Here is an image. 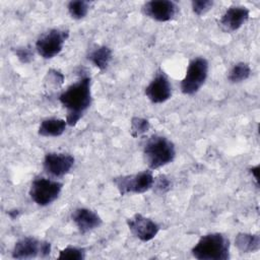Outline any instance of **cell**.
Wrapping results in <instances>:
<instances>
[{"instance_id": "obj_1", "label": "cell", "mask_w": 260, "mask_h": 260, "mask_svg": "<svg viewBox=\"0 0 260 260\" xmlns=\"http://www.w3.org/2000/svg\"><path fill=\"white\" fill-rule=\"evenodd\" d=\"M59 101L67 110V125H76L91 104L90 77L84 76L79 81L71 84L60 94Z\"/></svg>"}, {"instance_id": "obj_2", "label": "cell", "mask_w": 260, "mask_h": 260, "mask_svg": "<svg viewBox=\"0 0 260 260\" xmlns=\"http://www.w3.org/2000/svg\"><path fill=\"white\" fill-rule=\"evenodd\" d=\"M191 253L198 260H226L230 258V241L219 233L208 234L199 239Z\"/></svg>"}, {"instance_id": "obj_3", "label": "cell", "mask_w": 260, "mask_h": 260, "mask_svg": "<svg viewBox=\"0 0 260 260\" xmlns=\"http://www.w3.org/2000/svg\"><path fill=\"white\" fill-rule=\"evenodd\" d=\"M143 155L147 166L151 170H155L174 160L176 155L175 145L167 137L154 135L146 141Z\"/></svg>"}, {"instance_id": "obj_4", "label": "cell", "mask_w": 260, "mask_h": 260, "mask_svg": "<svg viewBox=\"0 0 260 260\" xmlns=\"http://www.w3.org/2000/svg\"><path fill=\"white\" fill-rule=\"evenodd\" d=\"M208 74V62L203 57L190 61L185 77L181 81V90L185 94H194L203 85Z\"/></svg>"}, {"instance_id": "obj_5", "label": "cell", "mask_w": 260, "mask_h": 260, "mask_svg": "<svg viewBox=\"0 0 260 260\" xmlns=\"http://www.w3.org/2000/svg\"><path fill=\"white\" fill-rule=\"evenodd\" d=\"M114 183L121 195L140 194L153 186L154 178L150 171L140 172L134 175H126L115 178Z\"/></svg>"}, {"instance_id": "obj_6", "label": "cell", "mask_w": 260, "mask_h": 260, "mask_svg": "<svg viewBox=\"0 0 260 260\" xmlns=\"http://www.w3.org/2000/svg\"><path fill=\"white\" fill-rule=\"evenodd\" d=\"M62 186V183L58 181L38 178L31 183L29 195L38 205L47 206L58 198L61 193Z\"/></svg>"}, {"instance_id": "obj_7", "label": "cell", "mask_w": 260, "mask_h": 260, "mask_svg": "<svg viewBox=\"0 0 260 260\" xmlns=\"http://www.w3.org/2000/svg\"><path fill=\"white\" fill-rule=\"evenodd\" d=\"M67 38V30H61L58 28L50 29L38 39L36 43V49L39 55H41L43 58L51 59L62 51Z\"/></svg>"}, {"instance_id": "obj_8", "label": "cell", "mask_w": 260, "mask_h": 260, "mask_svg": "<svg viewBox=\"0 0 260 260\" xmlns=\"http://www.w3.org/2000/svg\"><path fill=\"white\" fill-rule=\"evenodd\" d=\"M51 252V244L39 241L32 237H26L15 243L12 257L15 259H29L35 257H47Z\"/></svg>"}, {"instance_id": "obj_9", "label": "cell", "mask_w": 260, "mask_h": 260, "mask_svg": "<svg viewBox=\"0 0 260 260\" xmlns=\"http://www.w3.org/2000/svg\"><path fill=\"white\" fill-rule=\"evenodd\" d=\"M74 165V157L68 153L50 152L44 157L43 167L47 174L60 178L65 176Z\"/></svg>"}, {"instance_id": "obj_10", "label": "cell", "mask_w": 260, "mask_h": 260, "mask_svg": "<svg viewBox=\"0 0 260 260\" xmlns=\"http://www.w3.org/2000/svg\"><path fill=\"white\" fill-rule=\"evenodd\" d=\"M127 224L131 233L142 242L152 240L159 231V225L155 221L138 213L128 218Z\"/></svg>"}, {"instance_id": "obj_11", "label": "cell", "mask_w": 260, "mask_h": 260, "mask_svg": "<svg viewBox=\"0 0 260 260\" xmlns=\"http://www.w3.org/2000/svg\"><path fill=\"white\" fill-rule=\"evenodd\" d=\"M143 12L146 16L160 22L172 20L177 12L178 6L169 0H151L143 5Z\"/></svg>"}, {"instance_id": "obj_12", "label": "cell", "mask_w": 260, "mask_h": 260, "mask_svg": "<svg viewBox=\"0 0 260 260\" xmlns=\"http://www.w3.org/2000/svg\"><path fill=\"white\" fill-rule=\"evenodd\" d=\"M145 94L153 104H161L172 95V86L164 72L157 73L145 88Z\"/></svg>"}, {"instance_id": "obj_13", "label": "cell", "mask_w": 260, "mask_h": 260, "mask_svg": "<svg viewBox=\"0 0 260 260\" xmlns=\"http://www.w3.org/2000/svg\"><path fill=\"white\" fill-rule=\"evenodd\" d=\"M71 218L81 234L88 233L102 224L100 215L88 208L75 209L72 212Z\"/></svg>"}, {"instance_id": "obj_14", "label": "cell", "mask_w": 260, "mask_h": 260, "mask_svg": "<svg viewBox=\"0 0 260 260\" xmlns=\"http://www.w3.org/2000/svg\"><path fill=\"white\" fill-rule=\"evenodd\" d=\"M249 18V10L243 6L230 7L223 13L220 23L229 31L239 29Z\"/></svg>"}, {"instance_id": "obj_15", "label": "cell", "mask_w": 260, "mask_h": 260, "mask_svg": "<svg viewBox=\"0 0 260 260\" xmlns=\"http://www.w3.org/2000/svg\"><path fill=\"white\" fill-rule=\"evenodd\" d=\"M66 126L67 122L63 119H46L40 124L39 134L44 137H58L64 133Z\"/></svg>"}, {"instance_id": "obj_16", "label": "cell", "mask_w": 260, "mask_h": 260, "mask_svg": "<svg viewBox=\"0 0 260 260\" xmlns=\"http://www.w3.org/2000/svg\"><path fill=\"white\" fill-rule=\"evenodd\" d=\"M235 244L242 253H254L260 249V237L257 234L241 233L236 236Z\"/></svg>"}, {"instance_id": "obj_17", "label": "cell", "mask_w": 260, "mask_h": 260, "mask_svg": "<svg viewBox=\"0 0 260 260\" xmlns=\"http://www.w3.org/2000/svg\"><path fill=\"white\" fill-rule=\"evenodd\" d=\"M88 60L100 70H106L112 60V50L109 47L101 46L88 55Z\"/></svg>"}, {"instance_id": "obj_18", "label": "cell", "mask_w": 260, "mask_h": 260, "mask_svg": "<svg viewBox=\"0 0 260 260\" xmlns=\"http://www.w3.org/2000/svg\"><path fill=\"white\" fill-rule=\"evenodd\" d=\"M250 74H251L250 66L247 63L240 62V63L235 64L233 66V68L231 69V71L229 73V80L234 83L242 82V81L248 79Z\"/></svg>"}, {"instance_id": "obj_19", "label": "cell", "mask_w": 260, "mask_h": 260, "mask_svg": "<svg viewBox=\"0 0 260 260\" xmlns=\"http://www.w3.org/2000/svg\"><path fill=\"white\" fill-rule=\"evenodd\" d=\"M88 2L83 0L71 1L68 4V11L74 19L83 18L88 12Z\"/></svg>"}, {"instance_id": "obj_20", "label": "cell", "mask_w": 260, "mask_h": 260, "mask_svg": "<svg viewBox=\"0 0 260 260\" xmlns=\"http://www.w3.org/2000/svg\"><path fill=\"white\" fill-rule=\"evenodd\" d=\"M60 260H82L84 259V250L81 248L68 246L59 252Z\"/></svg>"}, {"instance_id": "obj_21", "label": "cell", "mask_w": 260, "mask_h": 260, "mask_svg": "<svg viewBox=\"0 0 260 260\" xmlns=\"http://www.w3.org/2000/svg\"><path fill=\"white\" fill-rule=\"evenodd\" d=\"M150 127V124L148 122V120L143 119V118H139V117H134L131 120V135L133 137H137L145 132L148 131Z\"/></svg>"}, {"instance_id": "obj_22", "label": "cell", "mask_w": 260, "mask_h": 260, "mask_svg": "<svg viewBox=\"0 0 260 260\" xmlns=\"http://www.w3.org/2000/svg\"><path fill=\"white\" fill-rule=\"evenodd\" d=\"M213 5V2L210 0H195L192 1V9L195 14L202 15L207 12Z\"/></svg>"}, {"instance_id": "obj_23", "label": "cell", "mask_w": 260, "mask_h": 260, "mask_svg": "<svg viewBox=\"0 0 260 260\" xmlns=\"http://www.w3.org/2000/svg\"><path fill=\"white\" fill-rule=\"evenodd\" d=\"M15 54L22 63H29L34 59V52L30 48H18L15 50Z\"/></svg>"}, {"instance_id": "obj_24", "label": "cell", "mask_w": 260, "mask_h": 260, "mask_svg": "<svg viewBox=\"0 0 260 260\" xmlns=\"http://www.w3.org/2000/svg\"><path fill=\"white\" fill-rule=\"evenodd\" d=\"M153 186L155 187V189L159 192H166L170 189V186H171V182L170 180L164 176V175H160L156 178V180L154 179V182H153Z\"/></svg>"}, {"instance_id": "obj_25", "label": "cell", "mask_w": 260, "mask_h": 260, "mask_svg": "<svg viewBox=\"0 0 260 260\" xmlns=\"http://www.w3.org/2000/svg\"><path fill=\"white\" fill-rule=\"evenodd\" d=\"M258 170H259V166H256L251 169V173L254 175V178L256 181H258V172H259Z\"/></svg>"}, {"instance_id": "obj_26", "label": "cell", "mask_w": 260, "mask_h": 260, "mask_svg": "<svg viewBox=\"0 0 260 260\" xmlns=\"http://www.w3.org/2000/svg\"><path fill=\"white\" fill-rule=\"evenodd\" d=\"M9 215L11 218H15L18 215V210H11L9 211Z\"/></svg>"}]
</instances>
